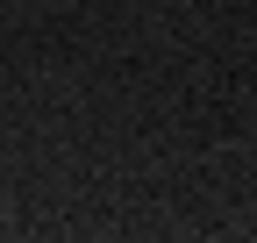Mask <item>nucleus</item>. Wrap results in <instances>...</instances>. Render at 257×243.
Wrapping results in <instances>:
<instances>
[]
</instances>
